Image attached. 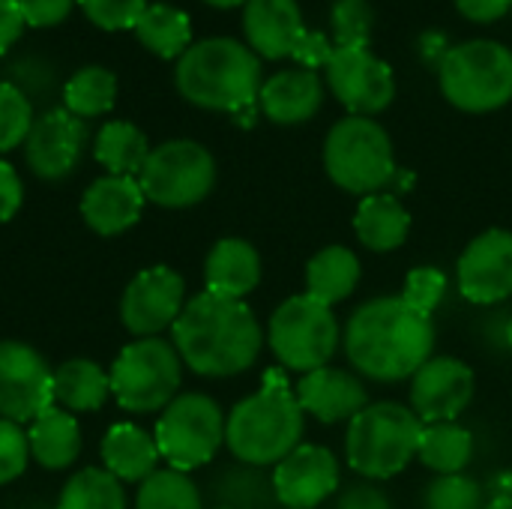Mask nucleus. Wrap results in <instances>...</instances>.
<instances>
[{
	"label": "nucleus",
	"instance_id": "nucleus-35",
	"mask_svg": "<svg viewBox=\"0 0 512 509\" xmlns=\"http://www.w3.org/2000/svg\"><path fill=\"white\" fill-rule=\"evenodd\" d=\"M249 468V465H246ZM216 492L225 501L222 507L234 509H267L270 498L276 501L273 480H264L258 471H225L216 480Z\"/></svg>",
	"mask_w": 512,
	"mask_h": 509
},
{
	"label": "nucleus",
	"instance_id": "nucleus-24",
	"mask_svg": "<svg viewBox=\"0 0 512 509\" xmlns=\"http://www.w3.org/2000/svg\"><path fill=\"white\" fill-rule=\"evenodd\" d=\"M156 438L132 423H117L102 438V465L120 483H144L159 465Z\"/></svg>",
	"mask_w": 512,
	"mask_h": 509
},
{
	"label": "nucleus",
	"instance_id": "nucleus-48",
	"mask_svg": "<svg viewBox=\"0 0 512 509\" xmlns=\"http://www.w3.org/2000/svg\"><path fill=\"white\" fill-rule=\"evenodd\" d=\"M486 509H512V495H495V498L486 504Z\"/></svg>",
	"mask_w": 512,
	"mask_h": 509
},
{
	"label": "nucleus",
	"instance_id": "nucleus-34",
	"mask_svg": "<svg viewBox=\"0 0 512 509\" xmlns=\"http://www.w3.org/2000/svg\"><path fill=\"white\" fill-rule=\"evenodd\" d=\"M135 509H201V492L183 471L165 468L141 483Z\"/></svg>",
	"mask_w": 512,
	"mask_h": 509
},
{
	"label": "nucleus",
	"instance_id": "nucleus-16",
	"mask_svg": "<svg viewBox=\"0 0 512 509\" xmlns=\"http://www.w3.org/2000/svg\"><path fill=\"white\" fill-rule=\"evenodd\" d=\"M474 399V372L456 357H432L411 378V411L429 423H453Z\"/></svg>",
	"mask_w": 512,
	"mask_h": 509
},
{
	"label": "nucleus",
	"instance_id": "nucleus-36",
	"mask_svg": "<svg viewBox=\"0 0 512 509\" xmlns=\"http://www.w3.org/2000/svg\"><path fill=\"white\" fill-rule=\"evenodd\" d=\"M33 108L30 99L21 93V87L0 81V153H9L21 147L33 126Z\"/></svg>",
	"mask_w": 512,
	"mask_h": 509
},
{
	"label": "nucleus",
	"instance_id": "nucleus-22",
	"mask_svg": "<svg viewBox=\"0 0 512 509\" xmlns=\"http://www.w3.org/2000/svg\"><path fill=\"white\" fill-rule=\"evenodd\" d=\"M324 87L321 78L309 69H282L261 84L258 105L264 117L279 126H297L312 120L321 111Z\"/></svg>",
	"mask_w": 512,
	"mask_h": 509
},
{
	"label": "nucleus",
	"instance_id": "nucleus-41",
	"mask_svg": "<svg viewBox=\"0 0 512 509\" xmlns=\"http://www.w3.org/2000/svg\"><path fill=\"white\" fill-rule=\"evenodd\" d=\"M30 462V444H27V432L0 417V486L18 480L24 474Z\"/></svg>",
	"mask_w": 512,
	"mask_h": 509
},
{
	"label": "nucleus",
	"instance_id": "nucleus-9",
	"mask_svg": "<svg viewBox=\"0 0 512 509\" xmlns=\"http://www.w3.org/2000/svg\"><path fill=\"white\" fill-rule=\"evenodd\" d=\"M339 321L330 306L309 294L288 297L270 318L267 342L276 360L291 372H315L330 363L339 348Z\"/></svg>",
	"mask_w": 512,
	"mask_h": 509
},
{
	"label": "nucleus",
	"instance_id": "nucleus-45",
	"mask_svg": "<svg viewBox=\"0 0 512 509\" xmlns=\"http://www.w3.org/2000/svg\"><path fill=\"white\" fill-rule=\"evenodd\" d=\"M336 509H393L390 498L372 483H354L339 495Z\"/></svg>",
	"mask_w": 512,
	"mask_h": 509
},
{
	"label": "nucleus",
	"instance_id": "nucleus-10",
	"mask_svg": "<svg viewBox=\"0 0 512 509\" xmlns=\"http://www.w3.org/2000/svg\"><path fill=\"white\" fill-rule=\"evenodd\" d=\"M138 183L144 198L159 207L168 210L195 207L216 186V159L198 141L189 138L165 141L150 150L138 174Z\"/></svg>",
	"mask_w": 512,
	"mask_h": 509
},
{
	"label": "nucleus",
	"instance_id": "nucleus-23",
	"mask_svg": "<svg viewBox=\"0 0 512 509\" xmlns=\"http://www.w3.org/2000/svg\"><path fill=\"white\" fill-rule=\"evenodd\" d=\"M204 282H207V291L216 297H228V300L249 297L261 282L258 249L240 237L219 240L204 261Z\"/></svg>",
	"mask_w": 512,
	"mask_h": 509
},
{
	"label": "nucleus",
	"instance_id": "nucleus-2",
	"mask_svg": "<svg viewBox=\"0 0 512 509\" xmlns=\"http://www.w3.org/2000/svg\"><path fill=\"white\" fill-rule=\"evenodd\" d=\"M171 345L180 360L204 378H231L246 372L264 345L261 324L243 300L201 291L171 327Z\"/></svg>",
	"mask_w": 512,
	"mask_h": 509
},
{
	"label": "nucleus",
	"instance_id": "nucleus-6",
	"mask_svg": "<svg viewBox=\"0 0 512 509\" xmlns=\"http://www.w3.org/2000/svg\"><path fill=\"white\" fill-rule=\"evenodd\" d=\"M324 168L330 180L351 195L384 192L399 168L387 129L372 117H342L324 141Z\"/></svg>",
	"mask_w": 512,
	"mask_h": 509
},
{
	"label": "nucleus",
	"instance_id": "nucleus-37",
	"mask_svg": "<svg viewBox=\"0 0 512 509\" xmlns=\"http://www.w3.org/2000/svg\"><path fill=\"white\" fill-rule=\"evenodd\" d=\"M336 48H369L372 36V6L369 0H336L330 12Z\"/></svg>",
	"mask_w": 512,
	"mask_h": 509
},
{
	"label": "nucleus",
	"instance_id": "nucleus-49",
	"mask_svg": "<svg viewBox=\"0 0 512 509\" xmlns=\"http://www.w3.org/2000/svg\"><path fill=\"white\" fill-rule=\"evenodd\" d=\"M216 9H234V6H246V0H204Z\"/></svg>",
	"mask_w": 512,
	"mask_h": 509
},
{
	"label": "nucleus",
	"instance_id": "nucleus-1",
	"mask_svg": "<svg viewBox=\"0 0 512 509\" xmlns=\"http://www.w3.org/2000/svg\"><path fill=\"white\" fill-rule=\"evenodd\" d=\"M432 318L405 306L402 297H375L363 303L345 327V357L369 381L393 384L414 378L432 360Z\"/></svg>",
	"mask_w": 512,
	"mask_h": 509
},
{
	"label": "nucleus",
	"instance_id": "nucleus-28",
	"mask_svg": "<svg viewBox=\"0 0 512 509\" xmlns=\"http://www.w3.org/2000/svg\"><path fill=\"white\" fill-rule=\"evenodd\" d=\"M360 282V261L345 246H327L306 264V294L324 306H336L354 294Z\"/></svg>",
	"mask_w": 512,
	"mask_h": 509
},
{
	"label": "nucleus",
	"instance_id": "nucleus-4",
	"mask_svg": "<svg viewBox=\"0 0 512 509\" xmlns=\"http://www.w3.org/2000/svg\"><path fill=\"white\" fill-rule=\"evenodd\" d=\"M300 438L303 408L279 369H270L261 390L237 402L225 420V444L231 456L249 468L279 465L300 447Z\"/></svg>",
	"mask_w": 512,
	"mask_h": 509
},
{
	"label": "nucleus",
	"instance_id": "nucleus-13",
	"mask_svg": "<svg viewBox=\"0 0 512 509\" xmlns=\"http://www.w3.org/2000/svg\"><path fill=\"white\" fill-rule=\"evenodd\" d=\"M327 87L354 117H375L396 99V78L372 48H336L327 63Z\"/></svg>",
	"mask_w": 512,
	"mask_h": 509
},
{
	"label": "nucleus",
	"instance_id": "nucleus-15",
	"mask_svg": "<svg viewBox=\"0 0 512 509\" xmlns=\"http://www.w3.org/2000/svg\"><path fill=\"white\" fill-rule=\"evenodd\" d=\"M87 126L66 108H51L39 114L24 141V159L39 180L57 183L69 177L84 153Z\"/></svg>",
	"mask_w": 512,
	"mask_h": 509
},
{
	"label": "nucleus",
	"instance_id": "nucleus-8",
	"mask_svg": "<svg viewBox=\"0 0 512 509\" xmlns=\"http://www.w3.org/2000/svg\"><path fill=\"white\" fill-rule=\"evenodd\" d=\"M111 396L129 414L165 411L180 390L183 360L177 348L159 336L129 342L111 366Z\"/></svg>",
	"mask_w": 512,
	"mask_h": 509
},
{
	"label": "nucleus",
	"instance_id": "nucleus-5",
	"mask_svg": "<svg viewBox=\"0 0 512 509\" xmlns=\"http://www.w3.org/2000/svg\"><path fill=\"white\" fill-rule=\"evenodd\" d=\"M423 435V420L399 402L366 405L348 426L345 459L366 480H390L411 465Z\"/></svg>",
	"mask_w": 512,
	"mask_h": 509
},
{
	"label": "nucleus",
	"instance_id": "nucleus-18",
	"mask_svg": "<svg viewBox=\"0 0 512 509\" xmlns=\"http://www.w3.org/2000/svg\"><path fill=\"white\" fill-rule=\"evenodd\" d=\"M339 489V462L327 447L300 444L273 471V492L285 509H315Z\"/></svg>",
	"mask_w": 512,
	"mask_h": 509
},
{
	"label": "nucleus",
	"instance_id": "nucleus-31",
	"mask_svg": "<svg viewBox=\"0 0 512 509\" xmlns=\"http://www.w3.org/2000/svg\"><path fill=\"white\" fill-rule=\"evenodd\" d=\"M417 456L426 468L438 471V477L462 474V468L474 456V438L456 423H429L423 426Z\"/></svg>",
	"mask_w": 512,
	"mask_h": 509
},
{
	"label": "nucleus",
	"instance_id": "nucleus-27",
	"mask_svg": "<svg viewBox=\"0 0 512 509\" xmlns=\"http://www.w3.org/2000/svg\"><path fill=\"white\" fill-rule=\"evenodd\" d=\"M111 396V375L84 357L66 360L54 369V402L69 414L99 411Z\"/></svg>",
	"mask_w": 512,
	"mask_h": 509
},
{
	"label": "nucleus",
	"instance_id": "nucleus-26",
	"mask_svg": "<svg viewBox=\"0 0 512 509\" xmlns=\"http://www.w3.org/2000/svg\"><path fill=\"white\" fill-rule=\"evenodd\" d=\"M354 231L360 243L372 252H393L408 240L411 213L390 192L366 195L354 216Z\"/></svg>",
	"mask_w": 512,
	"mask_h": 509
},
{
	"label": "nucleus",
	"instance_id": "nucleus-3",
	"mask_svg": "<svg viewBox=\"0 0 512 509\" xmlns=\"http://www.w3.org/2000/svg\"><path fill=\"white\" fill-rule=\"evenodd\" d=\"M174 84L180 96L207 111L240 114L255 108L261 93V60L258 54L228 36H210L192 42L177 60Z\"/></svg>",
	"mask_w": 512,
	"mask_h": 509
},
{
	"label": "nucleus",
	"instance_id": "nucleus-21",
	"mask_svg": "<svg viewBox=\"0 0 512 509\" xmlns=\"http://www.w3.org/2000/svg\"><path fill=\"white\" fill-rule=\"evenodd\" d=\"M144 192L135 177L105 174L93 180L81 198V216L90 231L102 237H114L129 231L144 213Z\"/></svg>",
	"mask_w": 512,
	"mask_h": 509
},
{
	"label": "nucleus",
	"instance_id": "nucleus-50",
	"mask_svg": "<svg viewBox=\"0 0 512 509\" xmlns=\"http://www.w3.org/2000/svg\"><path fill=\"white\" fill-rule=\"evenodd\" d=\"M507 342H510V348H512V318H510V324H507Z\"/></svg>",
	"mask_w": 512,
	"mask_h": 509
},
{
	"label": "nucleus",
	"instance_id": "nucleus-7",
	"mask_svg": "<svg viewBox=\"0 0 512 509\" xmlns=\"http://www.w3.org/2000/svg\"><path fill=\"white\" fill-rule=\"evenodd\" d=\"M441 93L468 114H489L512 99V48L495 39L453 45L441 57Z\"/></svg>",
	"mask_w": 512,
	"mask_h": 509
},
{
	"label": "nucleus",
	"instance_id": "nucleus-19",
	"mask_svg": "<svg viewBox=\"0 0 512 509\" xmlns=\"http://www.w3.org/2000/svg\"><path fill=\"white\" fill-rule=\"evenodd\" d=\"M294 396H297V405L303 408V414H312L315 420H321L327 426L354 420L369 405L363 381L354 378L351 372L333 369V366L306 372L300 378Z\"/></svg>",
	"mask_w": 512,
	"mask_h": 509
},
{
	"label": "nucleus",
	"instance_id": "nucleus-30",
	"mask_svg": "<svg viewBox=\"0 0 512 509\" xmlns=\"http://www.w3.org/2000/svg\"><path fill=\"white\" fill-rule=\"evenodd\" d=\"M138 42L162 60H180L192 45V21L183 9L150 3L135 24Z\"/></svg>",
	"mask_w": 512,
	"mask_h": 509
},
{
	"label": "nucleus",
	"instance_id": "nucleus-17",
	"mask_svg": "<svg viewBox=\"0 0 512 509\" xmlns=\"http://www.w3.org/2000/svg\"><path fill=\"white\" fill-rule=\"evenodd\" d=\"M459 291L477 306H492L510 297L512 231L492 228L468 243L459 258Z\"/></svg>",
	"mask_w": 512,
	"mask_h": 509
},
{
	"label": "nucleus",
	"instance_id": "nucleus-25",
	"mask_svg": "<svg viewBox=\"0 0 512 509\" xmlns=\"http://www.w3.org/2000/svg\"><path fill=\"white\" fill-rule=\"evenodd\" d=\"M27 444H30V459H36L48 471H63L81 453V429H78V420L69 411L51 405L48 411H42L30 423Z\"/></svg>",
	"mask_w": 512,
	"mask_h": 509
},
{
	"label": "nucleus",
	"instance_id": "nucleus-42",
	"mask_svg": "<svg viewBox=\"0 0 512 509\" xmlns=\"http://www.w3.org/2000/svg\"><path fill=\"white\" fill-rule=\"evenodd\" d=\"M333 51H336V42H330V36L306 27V33L300 36V42H297L291 57L300 63V69L315 72V69H327V63L333 60Z\"/></svg>",
	"mask_w": 512,
	"mask_h": 509
},
{
	"label": "nucleus",
	"instance_id": "nucleus-32",
	"mask_svg": "<svg viewBox=\"0 0 512 509\" xmlns=\"http://www.w3.org/2000/svg\"><path fill=\"white\" fill-rule=\"evenodd\" d=\"M114 102H117V75L105 66H84L63 87V108L81 120L108 114Z\"/></svg>",
	"mask_w": 512,
	"mask_h": 509
},
{
	"label": "nucleus",
	"instance_id": "nucleus-40",
	"mask_svg": "<svg viewBox=\"0 0 512 509\" xmlns=\"http://www.w3.org/2000/svg\"><path fill=\"white\" fill-rule=\"evenodd\" d=\"M84 15L102 30H135L138 18L150 6L147 0H78Z\"/></svg>",
	"mask_w": 512,
	"mask_h": 509
},
{
	"label": "nucleus",
	"instance_id": "nucleus-47",
	"mask_svg": "<svg viewBox=\"0 0 512 509\" xmlns=\"http://www.w3.org/2000/svg\"><path fill=\"white\" fill-rule=\"evenodd\" d=\"M24 18H21V9L15 0H0V54H6L18 39H21V30H24Z\"/></svg>",
	"mask_w": 512,
	"mask_h": 509
},
{
	"label": "nucleus",
	"instance_id": "nucleus-11",
	"mask_svg": "<svg viewBox=\"0 0 512 509\" xmlns=\"http://www.w3.org/2000/svg\"><path fill=\"white\" fill-rule=\"evenodd\" d=\"M159 456L174 471H195L216 459L225 444V414L204 393L177 396L156 423Z\"/></svg>",
	"mask_w": 512,
	"mask_h": 509
},
{
	"label": "nucleus",
	"instance_id": "nucleus-20",
	"mask_svg": "<svg viewBox=\"0 0 512 509\" xmlns=\"http://www.w3.org/2000/svg\"><path fill=\"white\" fill-rule=\"evenodd\" d=\"M243 33L258 57L282 60L291 57L300 36L306 33L297 0H246Z\"/></svg>",
	"mask_w": 512,
	"mask_h": 509
},
{
	"label": "nucleus",
	"instance_id": "nucleus-39",
	"mask_svg": "<svg viewBox=\"0 0 512 509\" xmlns=\"http://www.w3.org/2000/svg\"><path fill=\"white\" fill-rule=\"evenodd\" d=\"M444 291H447V276L435 267H414L405 279V291H402V300L405 306H411L414 312L432 318V312L441 306L444 300Z\"/></svg>",
	"mask_w": 512,
	"mask_h": 509
},
{
	"label": "nucleus",
	"instance_id": "nucleus-29",
	"mask_svg": "<svg viewBox=\"0 0 512 509\" xmlns=\"http://www.w3.org/2000/svg\"><path fill=\"white\" fill-rule=\"evenodd\" d=\"M93 156L108 174L138 180V174H141V168H144V162L150 156V144H147V135L135 123L111 120L96 132Z\"/></svg>",
	"mask_w": 512,
	"mask_h": 509
},
{
	"label": "nucleus",
	"instance_id": "nucleus-38",
	"mask_svg": "<svg viewBox=\"0 0 512 509\" xmlns=\"http://www.w3.org/2000/svg\"><path fill=\"white\" fill-rule=\"evenodd\" d=\"M423 509H486V501L477 480L462 474H447L426 486Z\"/></svg>",
	"mask_w": 512,
	"mask_h": 509
},
{
	"label": "nucleus",
	"instance_id": "nucleus-46",
	"mask_svg": "<svg viewBox=\"0 0 512 509\" xmlns=\"http://www.w3.org/2000/svg\"><path fill=\"white\" fill-rule=\"evenodd\" d=\"M456 9L477 24H492L512 9V0H456Z\"/></svg>",
	"mask_w": 512,
	"mask_h": 509
},
{
	"label": "nucleus",
	"instance_id": "nucleus-51",
	"mask_svg": "<svg viewBox=\"0 0 512 509\" xmlns=\"http://www.w3.org/2000/svg\"><path fill=\"white\" fill-rule=\"evenodd\" d=\"M213 509H234V507H213Z\"/></svg>",
	"mask_w": 512,
	"mask_h": 509
},
{
	"label": "nucleus",
	"instance_id": "nucleus-14",
	"mask_svg": "<svg viewBox=\"0 0 512 509\" xmlns=\"http://www.w3.org/2000/svg\"><path fill=\"white\" fill-rule=\"evenodd\" d=\"M183 306H186L183 276L165 264H156V267L141 270L126 285L120 297V321L132 336L150 339L174 327Z\"/></svg>",
	"mask_w": 512,
	"mask_h": 509
},
{
	"label": "nucleus",
	"instance_id": "nucleus-44",
	"mask_svg": "<svg viewBox=\"0 0 512 509\" xmlns=\"http://www.w3.org/2000/svg\"><path fill=\"white\" fill-rule=\"evenodd\" d=\"M21 201H24L21 177L9 162L0 159V225L15 219V213L21 210Z\"/></svg>",
	"mask_w": 512,
	"mask_h": 509
},
{
	"label": "nucleus",
	"instance_id": "nucleus-12",
	"mask_svg": "<svg viewBox=\"0 0 512 509\" xmlns=\"http://www.w3.org/2000/svg\"><path fill=\"white\" fill-rule=\"evenodd\" d=\"M54 405V369L18 339H0V417L18 426L33 423Z\"/></svg>",
	"mask_w": 512,
	"mask_h": 509
},
{
	"label": "nucleus",
	"instance_id": "nucleus-33",
	"mask_svg": "<svg viewBox=\"0 0 512 509\" xmlns=\"http://www.w3.org/2000/svg\"><path fill=\"white\" fill-rule=\"evenodd\" d=\"M57 509H126V492L105 468H84L60 489Z\"/></svg>",
	"mask_w": 512,
	"mask_h": 509
},
{
	"label": "nucleus",
	"instance_id": "nucleus-43",
	"mask_svg": "<svg viewBox=\"0 0 512 509\" xmlns=\"http://www.w3.org/2000/svg\"><path fill=\"white\" fill-rule=\"evenodd\" d=\"M27 27H54L69 18L75 0H15Z\"/></svg>",
	"mask_w": 512,
	"mask_h": 509
}]
</instances>
